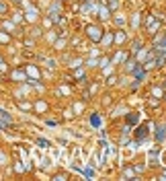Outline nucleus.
<instances>
[{
	"label": "nucleus",
	"instance_id": "nucleus-5",
	"mask_svg": "<svg viewBox=\"0 0 166 181\" xmlns=\"http://www.w3.org/2000/svg\"><path fill=\"white\" fill-rule=\"evenodd\" d=\"M0 13H6V4H2V2H0Z\"/></svg>",
	"mask_w": 166,
	"mask_h": 181
},
{
	"label": "nucleus",
	"instance_id": "nucleus-4",
	"mask_svg": "<svg viewBox=\"0 0 166 181\" xmlns=\"http://www.w3.org/2000/svg\"><path fill=\"white\" fill-rule=\"evenodd\" d=\"M90 121H92L94 125H98V117H97V115H92V117H90Z\"/></svg>",
	"mask_w": 166,
	"mask_h": 181
},
{
	"label": "nucleus",
	"instance_id": "nucleus-2",
	"mask_svg": "<svg viewBox=\"0 0 166 181\" xmlns=\"http://www.w3.org/2000/svg\"><path fill=\"white\" fill-rule=\"evenodd\" d=\"M146 134H148V128H146V125H139L138 132H135V138L142 140V138H146Z\"/></svg>",
	"mask_w": 166,
	"mask_h": 181
},
{
	"label": "nucleus",
	"instance_id": "nucleus-3",
	"mask_svg": "<svg viewBox=\"0 0 166 181\" xmlns=\"http://www.w3.org/2000/svg\"><path fill=\"white\" fill-rule=\"evenodd\" d=\"M135 119H138V115H135V113H131V115H129V117H127V121H129V124H133V121H135Z\"/></svg>",
	"mask_w": 166,
	"mask_h": 181
},
{
	"label": "nucleus",
	"instance_id": "nucleus-1",
	"mask_svg": "<svg viewBox=\"0 0 166 181\" xmlns=\"http://www.w3.org/2000/svg\"><path fill=\"white\" fill-rule=\"evenodd\" d=\"M86 33H88V37L94 39V41H101V37H103V31H101L98 25H88V27H86Z\"/></svg>",
	"mask_w": 166,
	"mask_h": 181
}]
</instances>
